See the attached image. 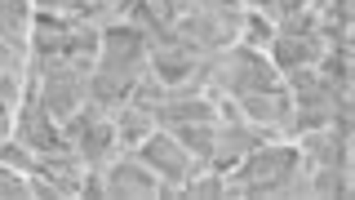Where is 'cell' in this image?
<instances>
[{"instance_id": "1", "label": "cell", "mask_w": 355, "mask_h": 200, "mask_svg": "<svg viewBox=\"0 0 355 200\" xmlns=\"http://www.w3.org/2000/svg\"><path fill=\"white\" fill-rule=\"evenodd\" d=\"M133 151H138V160H142V165H151V169L160 174V178H173V183H182V178H191L196 169H205V160L187 151L169 129H151Z\"/></svg>"}, {"instance_id": "2", "label": "cell", "mask_w": 355, "mask_h": 200, "mask_svg": "<svg viewBox=\"0 0 355 200\" xmlns=\"http://www.w3.org/2000/svg\"><path fill=\"white\" fill-rule=\"evenodd\" d=\"M103 183H107V196H160V187H164L160 174L138 160V151L116 156L103 169Z\"/></svg>"}, {"instance_id": "3", "label": "cell", "mask_w": 355, "mask_h": 200, "mask_svg": "<svg viewBox=\"0 0 355 200\" xmlns=\"http://www.w3.org/2000/svg\"><path fill=\"white\" fill-rule=\"evenodd\" d=\"M0 196H31V178L0 160Z\"/></svg>"}, {"instance_id": "4", "label": "cell", "mask_w": 355, "mask_h": 200, "mask_svg": "<svg viewBox=\"0 0 355 200\" xmlns=\"http://www.w3.org/2000/svg\"><path fill=\"white\" fill-rule=\"evenodd\" d=\"M182 196H227V183H222V178L209 169L205 178H200V183H187V187H182Z\"/></svg>"}, {"instance_id": "5", "label": "cell", "mask_w": 355, "mask_h": 200, "mask_svg": "<svg viewBox=\"0 0 355 200\" xmlns=\"http://www.w3.org/2000/svg\"><path fill=\"white\" fill-rule=\"evenodd\" d=\"M71 5H76V0H36L40 14H58V9H67V14H71Z\"/></svg>"}, {"instance_id": "6", "label": "cell", "mask_w": 355, "mask_h": 200, "mask_svg": "<svg viewBox=\"0 0 355 200\" xmlns=\"http://www.w3.org/2000/svg\"><path fill=\"white\" fill-rule=\"evenodd\" d=\"M9 138V103H0V142Z\"/></svg>"}]
</instances>
